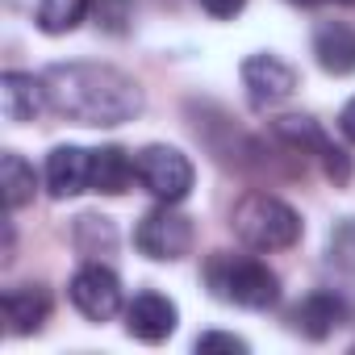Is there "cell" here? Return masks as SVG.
Segmentation results:
<instances>
[{
  "label": "cell",
  "mask_w": 355,
  "mask_h": 355,
  "mask_svg": "<svg viewBox=\"0 0 355 355\" xmlns=\"http://www.w3.org/2000/svg\"><path fill=\"white\" fill-rule=\"evenodd\" d=\"M46 96L51 113L76 125H125L142 113V88L134 76L109 63H55L46 67Z\"/></svg>",
  "instance_id": "obj_1"
},
{
  "label": "cell",
  "mask_w": 355,
  "mask_h": 355,
  "mask_svg": "<svg viewBox=\"0 0 355 355\" xmlns=\"http://www.w3.org/2000/svg\"><path fill=\"white\" fill-rule=\"evenodd\" d=\"M205 284L218 301L239 305V309H255V313H263L280 301V276L255 255L214 251L205 259Z\"/></svg>",
  "instance_id": "obj_2"
},
{
  "label": "cell",
  "mask_w": 355,
  "mask_h": 355,
  "mask_svg": "<svg viewBox=\"0 0 355 355\" xmlns=\"http://www.w3.org/2000/svg\"><path fill=\"white\" fill-rule=\"evenodd\" d=\"M230 230L251 251H288L301 243V214L276 193H243L230 209Z\"/></svg>",
  "instance_id": "obj_3"
},
{
  "label": "cell",
  "mask_w": 355,
  "mask_h": 355,
  "mask_svg": "<svg viewBox=\"0 0 355 355\" xmlns=\"http://www.w3.org/2000/svg\"><path fill=\"white\" fill-rule=\"evenodd\" d=\"M189 117H193V134H197V142L222 163V167H239V171H255V167H263L268 159H263V150H259V142L255 138H247L239 125H234V117L222 109V105H214V101H189Z\"/></svg>",
  "instance_id": "obj_4"
},
{
  "label": "cell",
  "mask_w": 355,
  "mask_h": 355,
  "mask_svg": "<svg viewBox=\"0 0 355 355\" xmlns=\"http://www.w3.org/2000/svg\"><path fill=\"white\" fill-rule=\"evenodd\" d=\"M134 167H138V184L155 197V201H167V205H180L189 193H193V159L184 150H175L167 142H150L134 155Z\"/></svg>",
  "instance_id": "obj_5"
},
{
  "label": "cell",
  "mask_w": 355,
  "mask_h": 355,
  "mask_svg": "<svg viewBox=\"0 0 355 355\" xmlns=\"http://www.w3.org/2000/svg\"><path fill=\"white\" fill-rule=\"evenodd\" d=\"M193 222L175 209V205H167V201H159L150 214H142L138 218V226H134V247L146 255V259H155V263H175V259H184L189 251H193Z\"/></svg>",
  "instance_id": "obj_6"
},
{
  "label": "cell",
  "mask_w": 355,
  "mask_h": 355,
  "mask_svg": "<svg viewBox=\"0 0 355 355\" xmlns=\"http://www.w3.org/2000/svg\"><path fill=\"white\" fill-rule=\"evenodd\" d=\"M67 297L71 305L88 318V322H109L125 309L121 301V280L113 268H105L101 259H88L84 268H76L71 284H67Z\"/></svg>",
  "instance_id": "obj_7"
},
{
  "label": "cell",
  "mask_w": 355,
  "mask_h": 355,
  "mask_svg": "<svg viewBox=\"0 0 355 355\" xmlns=\"http://www.w3.org/2000/svg\"><path fill=\"white\" fill-rule=\"evenodd\" d=\"M243 88L255 109H276L297 92V67L268 51L251 55V59H243Z\"/></svg>",
  "instance_id": "obj_8"
},
{
  "label": "cell",
  "mask_w": 355,
  "mask_h": 355,
  "mask_svg": "<svg viewBox=\"0 0 355 355\" xmlns=\"http://www.w3.org/2000/svg\"><path fill=\"white\" fill-rule=\"evenodd\" d=\"M175 322H180L175 301L163 297V293H155V288L134 293V301L125 305V330L138 343H163V338H171L175 334Z\"/></svg>",
  "instance_id": "obj_9"
},
{
  "label": "cell",
  "mask_w": 355,
  "mask_h": 355,
  "mask_svg": "<svg viewBox=\"0 0 355 355\" xmlns=\"http://www.w3.org/2000/svg\"><path fill=\"white\" fill-rule=\"evenodd\" d=\"M343 322H347V301H343L338 293H330V288H313V293H305V297L288 309V326H293L297 334L313 338V343L330 338Z\"/></svg>",
  "instance_id": "obj_10"
},
{
  "label": "cell",
  "mask_w": 355,
  "mask_h": 355,
  "mask_svg": "<svg viewBox=\"0 0 355 355\" xmlns=\"http://www.w3.org/2000/svg\"><path fill=\"white\" fill-rule=\"evenodd\" d=\"M46 193L55 201H67V197H80V193H92V150L84 146H55L46 155Z\"/></svg>",
  "instance_id": "obj_11"
},
{
  "label": "cell",
  "mask_w": 355,
  "mask_h": 355,
  "mask_svg": "<svg viewBox=\"0 0 355 355\" xmlns=\"http://www.w3.org/2000/svg\"><path fill=\"white\" fill-rule=\"evenodd\" d=\"M46 109H51V96H46L42 76H30V71L0 76V113H5V121L26 125V121H38Z\"/></svg>",
  "instance_id": "obj_12"
},
{
  "label": "cell",
  "mask_w": 355,
  "mask_h": 355,
  "mask_svg": "<svg viewBox=\"0 0 355 355\" xmlns=\"http://www.w3.org/2000/svg\"><path fill=\"white\" fill-rule=\"evenodd\" d=\"M0 309H5V330L26 338L51 322V293L42 284H13L0 297Z\"/></svg>",
  "instance_id": "obj_13"
},
{
  "label": "cell",
  "mask_w": 355,
  "mask_h": 355,
  "mask_svg": "<svg viewBox=\"0 0 355 355\" xmlns=\"http://www.w3.org/2000/svg\"><path fill=\"white\" fill-rule=\"evenodd\" d=\"M268 134H272V142L284 150V155H293V159H322L326 150H330V138L322 134V125L313 121V117H305V113H284V117H276L272 125H268Z\"/></svg>",
  "instance_id": "obj_14"
},
{
  "label": "cell",
  "mask_w": 355,
  "mask_h": 355,
  "mask_svg": "<svg viewBox=\"0 0 355 355\" xmlns=\"http://www.w3.org/2000/svg\"><path fill=\"white\" fill-rule=\"evenodd\" d=\"M313 59L334 80L351 76L355 71V30L347 21H322L313 30Z\"/></svg>",
  "instance_id": "obj_15"
},
{
  "label": "cell",
  "mask_w": 355,
  "mask_h": 355,
  "mask_svg": "<svg viewBox=\"0 0 355 355\" xmlns=\"http://www.w3.org/2000/svg\"><path fill=\"white\" fill-rule=\"evenodd\" d=\"M134 180H138V167H134V155L125 146L109 142V146H96L92 150V193L121 197Z\"/></svg>",
  "instance_id": "obj_16"
},
{
  "label": "cell",
  "mask_w": 355,
  "mask_h": 355,
  "mask_svg": "<svg viewBox=\"0 0 355 355\" xmlns=\"http://www.w3.org/2000/svg\"><path fill=\"white\" fill-rule=\"evenodd\" d=\"M0 180H5V205L17 214L34 201L38 193V175H34V163H26L17 150H5L0 155Z\"/></svg>",
  "instance_id": "obj_17"
},
{
  "label": "cell",
  "mask_w": 355,
  "mask_h": 355,
  "mask_svg": "<svg viewBox=\"0 0 355 355\" xmlns=\"http://www.w3.org/2000/svg\"><path fill=\"white\" fill-rule=\"evenodd\" d=\"M71 243L84 259H101V255H113L117 251V226L101 214H80L76 226H71Z\"/></svg>",
  "instance_id": "obj_18"
},
{
  "label": "cell",
  "mask_w": 355,
  "mask_h": 355,
  "mask_svg": "<svg viewBox=\"0 0 355 355\" xmlns=\"http://www.w3.org/2000/svg\"><path fill=\"white\" fill-rule=\"evenodd\" d=\"M88 13H92V0H38L34 26L51 38H59V34H71Z\"/></svg>",
  "instance_id": "obj_19"
},
{
  "label": "cell",
  "mask_w": 355,
  "mask_h": 355,
  "mask_svg": "<svg viewBox=\"0 0 355 355\" xmlns=\"http://www.w3.org/2000/svg\"><path fill=\"white\" fill-rule=\"evenodd\" d=\"M326 263L347 272V276H355V218L334 222V230L326 239Z\"/></svg>",
  "instance_id": "obj_20"
},
{
  "label": "cell",
  "mask_w": 355,
  "mask_h": 355,
  "mask_svg": "<svg viewBox=\"0 0 355 355\" xmlns=\"http://www.w3.org/2000/svg\"><path fill=\"white\" fill-rule=\"evenodd\" d=\"M92 17L105 34H125L134 21V0H92Z\"/></svg>",
  "instance_id": "obj_21"
},
{
  "label": "cell",
  "mask_w": 355,
  "mask_h": 355,
  "mask_svg": "<svg viewBox=\"0 0 355 355\" xmlns=\"http://www.w3.org/2000/svg\"><path fill=\"white\" fill-rule=\"evenodd\" d=\"M197 351H234V355H247L251 343L239 338V334H226V330H205V334H197Z\"/></svg>",
  "instance_id": "obj_22"
},
{
  "label": "cell",
  "mask_w": 355,
  "mask_h": 355,
  "mask_svg": "<svg viewBox=\"0 0 355 355\" xmlns=\"http://www.w3.org/2000/svg\"><path fill=\"white\" fill-rule=\"evenodd\" d=\"M197 5H201L209 17H218V21H230V17H239V13L247 9V0H197Z\"/></svg>",
  "instance_id": "obj_23"
},
{
  "label": "cell",
  "mask_w": 355,
  "mask_h": 355,
  "mask_svg": "<svg viewBox=\"0 0 355 355\" xmlns=\"http://www.w3.org/2000/svg\"><path fill=\"white\" fill-rule=\"evenodd\" d=\"M338 134H343L347 142H355V96L338 109Z\"/></svg>",
  "instance_id": "obj_24"
},
{
  "label": "cell",
  "mask_w": 355,
  "mask_h": 355,
  "mask_svg": "<svg viewBox=\"0 0 355 355\" xmlns=\"http://www.w3.org/2000/svg\"><path fill=\"white\" fill-rule=\"evenodd\" d=\"M288 5H355V0H288Z\"/></svg>",
  "instance_id": "obj_25"
}]
</instances>
